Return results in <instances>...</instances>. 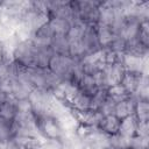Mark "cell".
<instances>
[{
  "instance_id": "cell-4",
  "label": "cell",
  "mask_w": 149,
  "mask_h": 149,
  "mask_svg": "<svg viewBox=\"0 0 149 149\" xmlns=\"http://www.w3.org/2000/svg\"><path fill=\"white\" fill-rule=\"evenodd\" d=\"M77 61L72 59L70 56H61L54 55L49 63V70L52 71L56 76H58L62 80L69 81L72 69Z\"/></svg>"
},
{
  "instance_id": "cell-20",
  "label": "cell",
  "mask_w": 149,
  "mask_h": 149,
  "mask_svg": "<svg viewBox=\"0 0 149 149\" xmlns=\"http://www.w3.org/2000/svg\"><path fill=\"white\" fill-rule=\"evenodd\" d=\"M54 52L50 47L37 48L36 47V56H35V66L40 69H48L51 57Z\"/></svg>"
},
{
  "instance_id": "cell-14",
  "label": "cell",
  "mask_w": 149,
  "mask_h": 149,
  "mask_svg": "<svg viewBox=\"0 0 149 149\" xmlns=\"http://www.w3.org/2000/svg\"><path fill=\"white\" fill-rule=\"evenodd\" d=\"M20 43V40L12 35L5 41L0 42V54H1V61H13L14 52Z\"/></svg>"
},
{
  "instance_id": "cell-11",
  "label": "cell",
  "mask_w": 149,
  "mask_h": 149,
  "mask_svg": "<svg viewBox=\"0 0 149 149\" xmlns=\"http://www.w3.org/2000/svg\"><path fill=\"white\" fill-rule=\"evenodd\" d=\"M73 113H74V115H76V118H77L79 123H84V125L97 127V128L99 126L100 120L104 116L99 111H94V109H87V111H83V112L73 111Z\"/></svg>"
},
{
  "instance_id": "cell-5",
  "label": "cell",
  "mask_w": 149,
  "mask_h": 149,
  "mask_svg": "<svg viewBox=\"0 0 149 149\" xmlns=\"http://www.w3.org/2000/svg\"><path fill=\"white\" fill-rule=\"evenodd\" d=\"M121 64L126 72L148 76V57H140L130 54H123Z\"/></svg>"
},
{
  "instance_id": "cell-8",
  "label": "cell",
  "mask_w": 149,
  "mask_h": 149,
  "mask_svg": "<svg viewBox=\"0 0 149 149\" xmlns=\"http://www.w3.org/2000/svg\"><path fill=\"white\" fill-rule=\"evenodd\" d=\"M31 90H33V87L27 81H24L21 78L10 80L9 95L12 98H14L15 100H24V99H28Z\"/></svg>"
},
{
  "instance_id": "cell-28",
  "label": "cell",
  "mask_w": 149,
  "mask_h": 149,
  "mask_svg": "<svg viewBox=\"0 0 149 149\" xmlns=\"http://www.w3.org/2000/svg\"><path fill=\"white\" fill-rule=\"evenodd\" d=\"M108 99V92L107 88H99L97 91V93L92 97V107L91 109L94 111H99L100 107L102 106V104Z\"/></svg>"
},
{
  "instance_id": "cell-15",
  "label": "cell",
  "mask_w": 149,
  "mask_h": 149,
  "mask_svg": "<svg viewBox=\"0 0 149 149\" xmlns=\"http://www.w3.org/2000/svg\"><path fill=\"white\" fill-rule=\"evenodd\" d=\"M120 119H118L115 115L109 114V115H104L102 119L99 122L98 128L105 133L106 135H114L119 133V127H120Z\"/></svg>"
},
{
  "instance_id": "cell-6",
  "label": "cell",
  "mask_w": 149,
  "mask_h": 149,
  "mask_svg": "<svg viewBox=\"0 0 149 149\" xmlns=\"http://www.w3.org/2000/svg\"><path fill=\"white\" fill-rule=\"evenodd\" d=\"M102 73L105 77V81L107 87L118 85L121 83V79L125 74V69L121 63H115V64H105L102 68Z\"/></svg>"
},
{
  "instance_id": "cell-7",
  "label": "cell",
  "mask_w": 149,
  "mask_h": 149,
  "mask_svg": "<svg viewBox=\"0 0 149 149\" xmlns=\"http://www.w3.org/2000/svg\"><path fill=\"white\" fill-rule=\"evenodd\" d=\"M80 41L85 48L86 56L95 54V52L101 50V47H100L99 41H98L97 31H95V26H86Z\"/></svg>"
},
{
  "instance_id": "cell-29",
  "label": "cell",
  "mask_w": 149,
  "mask_h": 149,
  "mask_svg": "<svg viewBox=\"0 0 149 149\" xmlns=\"http://www.w3.org/2000/svg\"><path fill=\"white\" fill-rule=\"evenodd\" d=\"M129 149H149V137H140L137 135L130 139Z\"/></svg>"
},
{
  "instance_id": "cell-9",
  "label": "cell",
  "mask_w": 149,
  "mask_h": 149,
  "mask_svg": "<svg viewBox=\"0 0 149 149\" xmlns=\"http://www.w3.org/2000/svg\"><path fill=\"white\" fill-rule=\"evenodd\" d=\"M135 104H136V99L133 95H129L128 98L118 101L114 106V112L113 115H115L118 119L122 120L127 116L134 115V108H135Z\"/></svg>"
},
{
  "instance_id": "cell-16",
  "label": "cell",
  "mask_w": 149,
  "mask_h": 149,
  "mask_svg": "<svg viewBox=\"0 0 149 149\" xmlns=\"http://www.w3.org/2000/svg\"><path fill=\"white\" fill-rule=\"evenodd\" d=\"M50 48H51L54 55L69 56L70 42H69L66 35H54Z\"/></svg>"
},
{
  "instance_id": "cell-22",
  "label": "cell",
  "mask_w": 149,
  "mask_h": 149,
  "mask_svg": "<svg viewBox=\"0 0 149 149\" xmlns=\"http://www.w3.org/2000/svg\"><path fill=\"white\" fill-rule=\"evenodd\" d=\"M134 116L137 122H149V100H136Z\"/></svg>"
},
{
  "instance_id": "cell-2",
  "label": "cell",
  "mask_w": 149,
  "mask_h": 149,
  "mask_svg": "<svg viewBox=\"0 0 149 149\" xmlns=\"http://www.w3.org/2000/svg\"><path fill=\"white\" fill-rule=\"evenodd\" d=\"M28 100L31 106V112L35 116L50 114V109L56 101V98L54 97L52 92L42 90V88H33Z\"/></svg>"
},
{
  "instance_id": "cell-24",
  "label": "cell",
  "mask_w": 149,
  "mask_h": 149,
  "mask_svg": "<svg viewBox=\"0 0 149 149\" xmlns=\"http://www.w3.org/2000/svg\"><path fill=\"white\" fill-rule=\"evenodd\" d=\"M130 143V139L122 136L121 134L109 135L107 149H128Z\"/></svg>"
},
{
  "instance_id": "cell-17",
  "label": "cell",
  "mask_w": 149,
  "mask_h": 149,
  "mask_svg": "<svg viewBox=\"0 0 149 149\" xmlns=\"http://www.w3.org/2000/svg\"><path fill=\"white\" fill-rule=\"evenodd\" d=\"M95 31H97L98 41H99V44H100L101 49H107L111 45V43H112V41L115 36L114 33L112 31L111 27L98 23L95 26Z\"/></svg>"
},
{
  "instance_id": "cell-12",
  "label": "cell",
  "mask_w": 149,
  "mask_h": 149,
  "mask_svg": "<svg viewBox=\"0 0 149 149\" xmlns=\"http://www.w3.org/2000/svg\"><path fill=\"white\" fill-rule=\"evenodd\" d=\"M144 77H148V76H143V74H139V73H132V72H125L120 84L127 91V93L129 95H133L137 91V88H139V86H140V84Z\"/></svg>"
},
{
  "instance_id": "cell-25",
  "label": "cell",
  "mask_w": 149,
  "mask_h": 149,
  "mask_svg": "<svg viewBox=\"0 0 149 149\" xmlns=\"http://www.w3.org/2000/svg\"><path fill=\"white\" fill-rule=\"evenodd\" d=\"M12 137H13L12 121L0 118V146H3Z\"/></svg>"
},
{
  "instance_id": "cell-19",
  "label": "cell",
  "mask_w": 149,
  "mask_h": 149,
  "mask_svg": "<svg viewBox=\"0 0 149 149\" xmlns=\"http://www.w3.org/2000/svg\"><path fill=\"white\" fill-rule=\"evenodd\" d=\"M136 128H137V120L135 119L134 115H130L120 121L119 134H121L125 137L132 139L133 136L136 135Z\"/></svg>"
},
{
  "instance_id": "cell-30",
  "label": "cell",
  "mask_w": 149,
  "mask_h": 149,
  "mask_svg": "<svg viewBox=\"0 0 149 149\" xmlns=\"http://www.w3.org/2000/svg\"><path fill=\"white\" fill-rule=\"evenodd\" d=\"M126 47H127V42L123 38H121L120 36L115 35L113 41H112V43H111V45L107 49H111V50H113V51H115L118 54L123 55L126 52Z\"/></svg>"
},
{
  "instance_id": "cell-1",
  "label": "cell",
  "mask_w": 149,
  "mask_h": 149,
  "mask_svg": "<svg viewBox=\"0 0 149 149\" xmlns=\"http://www.w3.org/2000/svg\"><path fill=\"white\" fill-rule=\"evenodd\" d=\"M36 118V126L40 136L43 140H62L65 135L58 119L51 114H44Z\"/></svg>"
},
{
  "instance_id": "cell-33",
  "label": "cell",
  "mask_w": 149,
  "mask_h": 149,
  "mask_svg": "<svg viewBox=\"0 0 149 149\" xmlns=\"http://www.w3.org/2000/svg\"><path fill=\"white\" fill-rule=\"evenodd\" d=\"M136 135L140 137H149V122H137Z\"/></svg>"
},
{
  "instance_id": "cell-31",
  "label": "cell",
  "mask_w": 149,
  "mask_h": 149,
  "mask_svg": "<svg viewBox=\"0 0 149 149\" xmlns=\"http://www.w3.org/2000/svg\"><path fill=\"white\" fill-rule=\"evenodd\" d=\"M40 149H63V143L59 140H44L42 141Z\"/></svg>"
},
{
  "instance_id": "cell-26",
  "label": "cell",
  "mask_w": 149,
  "mask_h": 149,
  "mask_svg": "<svg viewBox=\"0 0 149 149\" xmlns=\"http://www.w3.org/2000/svg\"><path fill=\"white\" fill-rule=\"evenodd\" d=\"M107 92H108V95L111 99H113L115 102L118 101H121L126 98L129 97V94L127 93V91L122 87L121 84H118V85H114V86H111L107 88Z\"/></svg>"
},
{
  "instance_id": "cell-18",
  "label": "cell",
  "mask_w": 149,
  "mask_h": 149,
  "mask_svg": "<svg viewBox=\"0 0 149 149\" xmlns=\"http://www.w3.org/2000/svg\"><path fill=\"white\" fill-rule=\"evenodd\" d=\"M16 113H17L16 100L9 95L0 105V118L5 119V120H8V121H13L15 115H16Z\"/></svg>"
},
{
  "instance_id": "cell-27",
  "label": "cell",
  "mask_w": 149,
  "mask_h": 149,
  "mask_svg": "<svg viewBox=\"0 0 149 149\" xmlns=\"http://www.w3.org/2000/svg\"><path fill=\"white\" fill-rule=\"evenodd\" d=\"M136 40L146 48H149V20L140 22V28Z\"/></svg>"
},
{
  "instance_id": "cell-13",
  "label": "cell",
  "mask_w": 149,
  "mask_h": 149,
  "mask_svg": "<svg viewBox=\"0 0 149 149\" xmlns=\"http://www.w3.org/2000/svg\"><path fill=\"white\" fill-rule=\"evenodd\" d=\"M69 106L77 112H83V111H87L91 109L92 107V97L80 92L79 90L77 91V93L72 97V99L69 101Z\"/></svg>"
},
{
  "instance_id": "cell-23",
  "label": "cell",
  "mask_w": 149,
  "mask_h": 149,
  "mask_svg": "<svg viewBox=\"0 0 149 149\" xmlns=\"http://www.w3.org/2000/svg\"><path fill=\"white\" fill-rule=\"evenodd\" d=\"M78 90L80 92L90 95V97H93L99 88H98V86H97V84H95V81H94V79H93L92 76L84 74L83 78H81V80L78 84Z\"/></svg>"
},
{
  "instance_id": "cell-32",
  "label": "cell",
  "mask_w": 149,
  "mask_h": 149,
  "mask_svg": "<svg viewBox=\"0 0 149 149\" xmlns=\"http://www.w3.org/2000/svg\"><path fill=\"white\" fill-rule=\"evenodd\" d=\"M2 149H23V146L19 137H12L2 146Z\"/></svg>"
},
{
  "instance_id": "cell-34",
  "label": "cell",
  "mask_w": 149,
  "mask_h": 149,
  "mask_svg": "<svg viewBox=\"0 0 149 149\" xmlns=\"http://www.w3.org/2000/svg\"><path fill=\"white\" fill-rule=\"evenodd\" d=\"M12 35H14V30L10 27H8L7 24L0 22V42L7 40Z\"/></svg>"
},
{
  "instance_id": "cell-10",
  "label": "cell",
  "mask_w": 149,
  "mask_h": 149,
  "mask_svg": "<svg viewBox=\"0 0 149 149\" xmlns=\"http://www.w3.org/2000/svg\"><path fill=\"white\" fill-rule=\"evenodd\" d=\"M52 37H54V33L50 29L49 24L47 23L33 34V37L30 41L37 48H44V47H50Z\"/></svg>"
},
{
  "instance_id": "cell-21",
  "label": "cell",
  "mask_w": 149,
  "mask_h": 149,
  "mask_svg": "<svg viewBox=\"0 0 149 149\" xmlns=\"http://www.w3.org/2000/svg\"><path fill=\"white\" fill-rule=\"evenodd\" d=\"M48 24L52 30L54 35H66L71 27L70 21L61 17H49Z\"/></svg>"
},
{
  "instance_id": "cell-3",
  "label": "cell",
  "mask_w": 149,
  "mask_h": 149,
  "mask_svg": "<svg viewBox=\"0 0 149 149\" xmlns=\"http://www.w3.org/2000/svg\"><path fill=\"white\" fill-rule=\"evenodd\" d=\"M35 56H36V47L34 43L28 41H20L14 56L13 61H15L21 66L29 69V68H36L35 66Z\"/></svg>"
}]
</instances>
